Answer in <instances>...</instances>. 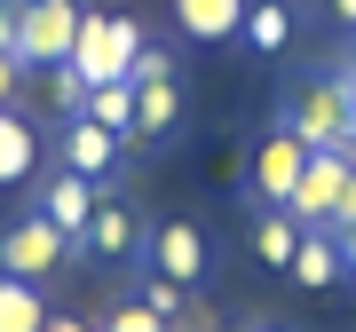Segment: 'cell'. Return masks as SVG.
<instances>
[{"label": "cell", "mask_w": 356, "mask_h": 332, "mask_svg": "<svg viewBox=\"0 0 356 332\" xmlns=\"http://www.w3.org/2000/svg\"><path fill=\"white\" fill-rule=\"evenodd\" d=\"M332 238H341V269L356 277V222H348V230H332Z\"/></svg>", "instance_id": "cell-26"}, {"label": "cell", "mask_w": 356, "mask_h": 332, "mask_svg": "<svg viewBox=\"0 0 356 332\" xmlns=\"http://www.w3.org/2000/svg\"><path fill=\"white\" fill-rule=\"evenodd\" d=\"M48 324V301H40L32 277H0V332H40Z\"/></svg>", "instance_id": "cell-16"}, {"label": "cell", "mask_w": 356, "mask_h": 332, "mask_svg": "<svg viewBox=\"0 0 356 332\" xmlns=\"http://www.w3.org/2000/svg\"><path fill=\"white\" fill-rule=\"evenodd\" d=\"M119 151H127V142H119L111 127H95L88 111H79V119H64V166H72V174L103 182V174H111V166H119Z\"/></svg>", "instance_id": "cell-8"}, {"label": "cell", "mask_w": 356, "mask_h": 332, "mask_svg": "<svg viewBox=\"0 0 356 332\" xmlns=\"http://www.w3.org/2000/svg\"><path fill=\"white\" fill-rule=\"evenodd\" d=\"M348 142L341 151H309V166H301V182H293V198L277 206V214H293L301 230H325L332 222V206H341V190H348Z\"/></svg>", "instance_id": "cell-5"}, {"label": "cell", "mask_w": 356, "mask_h": 332, "mask_svg": "<svg viewBox=\"0 0 356 332\" xmlns=\"http://www.w3.org/2000/svg\"><path fill=\"white\" fill-rule=\"evenodd\" d=\"M332 16H341V24H356V0H332Z\"/></svg>", "instance_id": "cell-27"}, {"label": "cell", "mask_w": 356, "mask_h": 332, "mask_svg": "<svg viewBox=\"0 0 356 332\" xmlns=\"http://www.w3.org/2000/svg\"><path fill=\"white\" fill-rule=\"evenodd\" d=\"M64 254H72V238L56 230L48 214H24V222H8V230H0V277H56V269H64Z\"/></svg>", "instance_id": "cell-4"}, {"label": "cell", "mask_w": 356, "mask_h": 332, "mask_svg": "<svg viewBox=\"0 0 356 332\" xmlns=\"http://www.w3.org/2000/svg\"><path fill=\"white\" fill-rule=\"evenodd\" d=\"M135 79H175V64H166L159 48H143V56H135Z\"/></svg>", "instance_id": "cell-23"}, {"label": "cell", "mask_w": 356, "mask_h": 332, "mask_svg": "<svg viewBox=\"0 0 356 332\" xmlns=\"http://www.w3.org/2000/svg\"><path fill=\"white\" fill-rule=\"evenodd\" d=\"M143 254H151V277H175L182 293L206 277V238L191 222H151V238H143Z\"/></svg>", "instance_id": "cell-6"}, {"label": "cell", "mask_w": 356, "mask_h": 332, "mask_svg": "<svg viewBox=\"0 0 356 332\" xmlns=\"http://www.w3.org/2000/svg\"><path fill=\"white\" fill-rule=\"evenodd\" d=\"M79 103H88V79H79V64H56V111H79Z\"/></svg>", "instance_id": "cell-20"}, {"label": "cell", "mask_w": 356, "mask_h": 332, "mask_svg": "<svg viewBox=\"0 0 356 332\" xmlns=\"http://www.w3.org/2000/svg\"><path fill=\"white\" fill-rule=\"evenodd\" d=\"M293 285H309V293H325V285H341L348 269H341V238L332 230H301V245H293V269H285Z\"/></svg>", "instance_id": "cell-11"}, {"label": "cell", "mask_w": 356, "mask_h": 332, "mask_svg": "<svg viewBox=\"0 0 356 332\" xmlns=\"http://www.w3.org/2000/svg\"><path fill=\"white\" fill-rule=\"evenodd\" d=\"M79 0H16V64L56 72L72 64V40H79Z\"/></svg>", "instance_id": "cell-3"}, {"label": "cell", "mask_w": 356, "mask_h": 332, "mask_svg": "<svg viewBox=\"0 0 356 332\" xmlns=\"http://www.w3.org/2000/svg\"><path fill=\"white\" fill-rule=\"evenodd\" d=\"M293 245H301V222H293V214H277V206H269V214L254 222V254H261L269 269H293Z\"/></svg>", "instance_id": "cell-18"}, {"label": "cell", "mask_w": 356, "mask_h": 332, "mask_svg": "<svg viewBox=\"0 0 356 332\" xmlns=\"http://www.w3.org/2000/svg\"><path fill=\"white\" fill-rule=\"evenodd\" d=\"M135 56H143V24H135V16H79L72 64H79V79H88V88L135 79Z\"/></svg>", "instance_id": "cell-2"}, {"label": "cell", "mask_w": 356, "mask_h": 332, "mask_svg": "<svg viewBox=\"0 0 356 332\" xmlns=\"http://www.w3.org/2000/svg\"><path fill=\"white\" fill-rule=\"evenodd\" d=\"M16 72H24V64H16V56H0V111H8V95H16Z\"/></svg>", "instance_id": "cell-25"}, {"label": "cell", "mask_w": 356, "mask_h": 332, "mask_svg": "<svg viewBox=\"0 0 356 332\" xmlns=\"http://www.w3.org/2000/svg\"><path fill=\"white\" fill-rule=\"evenodd\" d=\"M143 214H127V206H95V222L79 230V254H95V261H127V254H143Z\"/></svg>", "instance_id": "cell-9"}, {"label": "cell", "mask_w": 356, "mask_h": 332, "mask_svg": "<svg viewBox=\"0 0 356 332\" xmlns=\"http://www.w3.org/2000/svg\"><path fill=\"white\" fill-rule=\"evenodd\" d=\"M245 40H254V56H285L293 40V0H245Z\"/></svg>", "instance_id": "cell-13"}, {"label": "cell", "mask_w": 356, "mask_h": 332, "mask_svg": "<svg viewBox=\"0 0 356 332\" xmlns=\"http://www.w3.org/2000/svg\"><path fill=\"white\" fill-rule=\"evenodd\" d=\"M0 56H16V0H0Z\"/></svg>", "instance_id": "cell-24"}, {"label": "cell", "mask_w": 356, "mask_h": 332, "mask_svg": "<svg viewBox=\"0 0 356 332\" xmlns=\"http://www.w3.org/2000/svg\"><path fill=\"white\" fill-rule=\"evenodd\" d=\"M175 16H182L191 40H229L245 24V0H175Z\"/></svg>", "instance_id": "cell-14"}, {"label": "cell", "mask_w": 356, "mask_h": 332, "mask_svg": "<svg viewBox=\"0 0 356 332\" xmlns=\"http://www.w3.org/2000/svg\"><path fill=\"white\" fill-rule=\"evenodd\" d=\"M301 166H309V142L293 135V127H269V142L254 151V198L261 206H285L293 182H301Z\"/></svg>", "instance_id": "cell-7"}, {"label": "cell", "mask_w": 356, "mask_h": 332, "mask_svg": "<svg viewBox=\"0 0 356 332\" xmlns=\"http://www.w3.org/2000/svg\"><path fill=\"white\" fill-rule=\"evenodd\" d=\"M348 222H356V166H348V190H341V206H332L325 230H348Z\"/></svg>", "instance_id": "cell-22"}, {"label": "cell", "mask_w": 356, "mask_h": 332, "mask_svg": "<svg viewBox=\"0 0 356 332\" xmlns=\"http://www.w3.org/2000/svg\"><path fill=\"white\" fill-rule=\"evenodd\" d=\"M135 301L151 308L159 324H175V317H182V285H175V277H143V285H135Z\"/></svg>", "instance_id": "cell-19"}, {"label": "cell", "mask_w": 356, "mask_h": 332, "mask_svg": "<svg viewBox=\"0 0 356 332\" xmlns=\"http://www.w3.org/2000/svg\"><path fill=\"white\" fill-rule=\"evenodd\" d=\"M175 111H182L175 79H135V142H143V135H166Z\"/></svg>", "instance_id": "cell-15"}, {"label": "cell", "mask_w": 356, "mask_h": 332, "mask_svg": "<svg viewBox=\"0 0 356 332\" xmlns=\"http://www.w3.org/2000/svg\"><path fill=\"white\" fill-rule=\"evenodd\" d=\"M348 64H356V48H348Z\"/></svg>", "instance_id": "cell-28"}, {"label": "cell", "mask_w": 356, "mask_h": 332, "mask_svg": "<svg viewBox=\"0 0 356 332\" xmlns=\"http://www.w3.org/2000/svg\"><path fill=\"white\" fill-rule=\"evenodd\" d=\"M261 332H277V324H261Z\"/></svg>", "instance_id": "cell-29"}, {"label": "cell", "mask_w": 356, "mask_h": 332, "mask_svg": "<svg viewBox=\"0 0 356 332\" xmlns=\"http://www.w3.org/2000/svg\"><path fill=\"white\" fill-rule=\"evenodd\" d=\"M103 332H166V324H159V317H151L143 301H119V308H111V324H103Z\"/></svg>", "instance_id": "cell-21"}, {"label": "cell", "mask_w": 356, "mask_h": 332, "mask_svg": "<svg viewBox=\"0 0 356 332\" xmlns=\"http://www.w3.org/2000/svg\"><path fill=\"white\" fill-rule=\"evenodd\" d=\"M95 206H103V198H95V182H88V174H72V166L48 182V190H40V214H48V222H56V230H64L72 245H79V230L95 222Z\"/></svg>", "instance_id": "cell-10"}, {"label": "cell", "mask_w": 356, "mask_h": 332, "mask_svg": "<svg viewBox=\"0 0 356 332\" xmlns=\"http://www.w3.org/2000/svg\"><path fill=\"white\" fill-rule=\"evenodd\" d=\"M277 127H293L309 151H341V142H356V64L325 72V79H309V88L285 103Z\"/></svg>", "instance_id": "cell-1"}, {"label": "cell", "mask_w": 356, "mask_h": 332, "mask_svg": "<svg viewBox=\"0 0 356 332\" xmlns=\"http://www.w3.org/2000/svg\"><path fill=\"white\" fill-rule=\"evenodd\" d=\"M79 111L95 119V127H111L119 142H135V79H111V88H88V103H79ZM72 111V119H79Z\"/></svg>", "instance_id": "cell-12"}, {"label": "cell", "mask_w": 356, "mask_h": 332, "mask_svg": "<svg viewBox=\"0 0 356 332\" xmlns=\"http://www.w3.org/2000/svg\"><path fill=\"white\" fill-rule=\"evenodd\" d=\"M40 166V142H32V127L16 111H0V182H24Z\"/></svg>", "instance_id": "cell-17"}]
</instances>
